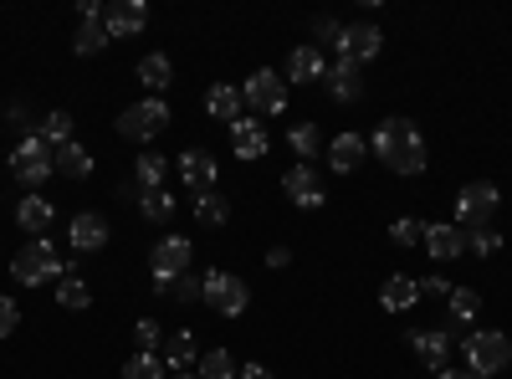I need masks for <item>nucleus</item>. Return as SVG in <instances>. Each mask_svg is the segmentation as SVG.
Masks as SVG:
<instances>
[{"label": "nucleus", "instance_id": "1", "mask_svg": "<svg viewBox=\"0 0 512 379\" xmlns=\"http://www.w3.org/2000/svg\"><path fill=\"white\" fill-rule=\"evenodd\" d=\"M369 149L390 164L395 175H425V139H420V129L410 118H384L379 129H374V139H369Z\"/></svg>", "mask_w": 512, "mask_h": 379}, {"label": "nucleus", "instance_id": "2", "mask_svg": "<svg viewBox=\"0 0 512 379\" xmlns=\"http://www.w3.org/2000/svg\"><path fill=\"white\" fill-rule=\"evenodd\" d=\"M67 272H72V262H62V257H57L47 236L26 241V246L16 251V257H11V277H16L21 287H47V282H62Z\"/></svg>", "mask_w": 512, "mask_h": 379}, {"label": "nucleus", "instance_id": "3", "mask_svg": "<svg viewBox=\"0 0 512 379\" xmlns=\"http://www.w3.org/2000/svg\"><path fill=\"white\" fill-rule=\"evenodd\" d=\"M461 354H466V374L472 379H492L512 364V339L502 328H477V333H466Z\"/></svg>", "mask_w": 512, "mask_h": 379}, {"label": "nucleus", "instance_id": "4", "mask_svg": "<svg viewBox=\"0 0 512 379\" xmlns=\"http://www.w3.org/2000/svg\"><path fill=\"white\" fill-rule=\"evenodd\" d=\"M52 175H57V149H47L36 134H26V139L11 149V180L36 195V185H47Z\"/></svg>", "mask_w": 512, "mask_h": 379}, {"label": "nucleus", "instance_id": "5", "mask_svg": "<svg viewBox=\"0 0 512 379\" xmlns=\"http://www.w3.org/2000/svg\"><path fill=\"white\" fill-rule=\"evenodd\" d=\"M497 205H502V195H497L492 180L461 185V190H456V221H451V226H461V231H487V226L497 221Z\"/></svg>", "mask_w": 512, "mask_h": 379}, {"label": "nucleus", "instance_id": "6", "mask_svg": "<svg viewBox=\"0 0 512 379\" xmlns=\"http://www.w3.org/2000/svg\"><path fill=\"white\" fill-rule=\"evenodd\" d=\"M241 103H246L251 113H262V118L287 113V77L272 72V67H256V72L241 82Z\"/></svg>", "mask_w": 512, "mask_h": 379}, {"label": "nucleus", "instance_id": "7", "mask_svg": "<svg viewBox=\"0 0 512 379\" xmlns=\"http://www.w3.org/2000/svg\"><path fill=\"white\" fill-rule=\"evenodd\" d=\"M169 129V103L164 98H144V103H128L118 113V134L134 139V144H154Z\"/></svg>", "mask_w": 512, "mask_h": 379}, {"label": "nucleus", "instance_id": "8", "mask_svg": "<svg viewBox=\"0 0 512 379\" xmlns=\"http://www.w3.org/2000/svg\"><path fill=\"white\" fill-rule=\"evenodd\" d=\"M190 257H195V241H185V236H164V241H154V251H149L154 292H169V287H175V277L190 272Z\"/></svg>", "mask_w": 512, "mask_h": 379}, {"label": "nucleus", "instance_id": "9", "mask_svg": "<svg viewBox=\"0 0 512 379\" xmlns=\"http://www.w3.org/2000/svg\"><path fill=\"white\" fill-rule=\"evenodd\" d=\"M246 303H251V287L236 272H216V267L205 272V308H216L221 318H241Z\"/></svg>", "mask_w": 512, "mask_h": 379}, {"label": "nucleus", "instance_id": "10", "mask_svg": "<svg viewBox=\"0 0 512 379\" xmlns=\"http://www.w3.org/2000/svg\"><path fill=\"white\" fill-rule=\"evenodd\" d=\"M282 190H287V200H292L297 210H318V205H328L323 175L313 170V164H292V170L282 175Z\"/></svg>", "mask_w": 512, "mask_h": 379}, {"label": "nucleus", "instance_id": "11", "mask_svg": "<svg viewBox=\"0 0 512 379\" xmlns=\"http://www.w3.org/2000/svg\"><path fill=\"white\" fill-rule=\"evenodd\" d=\"M405 339H410V349L431 369H446L451 364V349H456V328L451 323H441V328H410Z\"/></svg>", "mask_w": 512, "mask_h": 379}, {"label": "nucleus", "instance_id": "12", "mask_svg": "<svg viewBox=\"0 0 512 379\" xmlns=\"http://www.w3.org/2000/svg\"><path fill=\"white\" fill-rule=\"evenodd\" d=\"M144 26H149V6H144V0H113V6H103L108 41H128V36H139Z\"/></svg>", "mask_w": 512, "mask_h": 379}, {"label": "nucleus", "instance_id": "13", "mask_svg": "<svg viewBox=\"0 0 512 379\" xmlns=\"http://www.w3.org/2000/svg\"><path fill=\"white\" fill-rule=\"evenodd\" d=\"M108 236H113V226H108V216H98V210H82V216H72V226H67V241H72L77 257H93V251H103Z\"/></svg>", "mask_w": 512, "mask_h": 379}, {"label": "nucleus", "instance_id": "14", "mask_svg": "<svg viewBox=\"0 0 512 379\" xmlns=\"http://www.w3.org/2000/svg\"><path fill=\"white\" fill-rule=\"evenodd\" d=\"M333 47H338V57H349V62H359V67H364V62H374V57H379L384 36H379V26L359 21V26H344V31H338Z\"/></svg>", "mask_w": 512, "mask_h": 379}, {"label": "nucleus", "instance_id": "15", "mask_svg": "<svg viewBox=\"0 0 512 379\" xmlns=\"http://www.w3.org/2000/svg\"><path fill=\"white\" fill-rule=\"evenodd\" d=\"M175 170H180V180L200 195V190H216V180H221V164H216V154L210 149H185L180 159H175Z\"/></svg>", "mask_w": 512, "mask_h": 379}, {"label": "nucleus", "instance_id": "16", "mask_svg": "<svg viewBox=\"0 0 512 379\" xmlns=\"http://www.w3.org/2000/svg\"><path fill=\"white\" fill-rule=\"evenodd\" d=\"M52 221H57V205H52L47 195H21V200H16V226H21L31 241H36V236H47Z\"/></svg>", "mask_w": 512, "mask_h": 379}, {"label": "nucleus", "instance_id": "17", "mask_svg": "<svg viewBox=\"0 0 512 379\" xmlns=\"http://www.w3.org/2000/svg\"><path fill=\"white\" fill-rule=\"evenodd\" d=\"M323 154H328V170H333V175H354L359 164H364V154H369V139H359V134H338V139L323 144Z\"/></svg>", "mask_w": 512, "mask_h": 379}, {"label": "nucleus", "instance_id": "18", "mask_svg": "<svg viewBox=\"0 0 512 379\" xmlns=\"http://www.w3.org/2000/svg\"><path fill=\"white\" fill-rule=\"evenodd\" d=\"M420 246L431 251L436 262H456L461 251H466V231H461V226H451V221H441V226L425 221V241H420Z\"/></svg>", "mask_w": 512, "mask_h": 379}, {"label": "nucleus", "instance_id": "19", "mask_svg": "<svg viewBox=\"0 0 512 379\" xmlns=\"http://www.w3.org/2000/svg\"><path fill=\"white\" fill-rule=\"evenodd\" d=\"M328 93H333L338 103H359V98H364V72H359V62L333 57V67H328Z\"/></svg>", "mask_w": 512, "mask_h": 379}, {"label": "nucleus", "instance_id": "20", "mask_svg": "<svg viewBox=\"0 0 512 379\" xmlns=\"http://www.w3.org/2000/svg\"><path fill=\"white\" fill-rule=\"evenodd\" d=\"M159 359H164V369H190V364H200L195 333H190V328H169L164 344H159Z\"/></svg>", "mask_w": 512, "mask_h": 379}, {"label": "nucleus", "instance_id": "21", "mask_svg": "<svg viewBox=\"0 0 512 379\" xmlns=\"http://www.w3.org/2000/svg\"><path fill=\"white\" fill-rule=\"evenodd\" d=\"M231 149H236L241 159H262V154L272 149V139H267V129H262V123L241 113V118L231 123Z\"/></svg>", "mask_w": 512, "mask_h": 379}, {"label": "nucleus", "instance_id": "22", "mask_svg": "<svg viewBox=\"0 0 512 379\" xmlns=\"http://www.w3.org/2000/svg\"><path fill=\"white\" fill-rule=\"evenodd\" d=\"M287 88H292V82H297V88H303V82H323L328 77V62H323V52L318 47H297L292 57H287Z\"/></svg>", "mask_w": 512, "mask_h": 379}, {"label": "nucleus", "instance_id": "23", "mask_svg": "<svg viewBox=\"0 0 512 379\" xmlns=\"http://www.w3.org/2000/svg\"><path fill=\"white\" fill-rule=\"evenodd\" d=\"M415 303H420V282L405 277V272H395L390 282L379 287V308H384V313H410Z\"/></svg>", "mask_w": 512, "mask_h": 379}, {"label": "nucleus", "instance_id": "24", "mask_svg": "<svg viewBox=\"0 0 512 379\" xmlns=\"http://www.w3.org/2000/svg\"><path fill=\"white\" fill-rule=\"evenodd\" d=\"M241 108H246V103H241V88H231V82H216V88L205 93V113L216 118V123H226V129L241 118Z\"/></svg>", "mask_w": 512, "mask_h": 379}, {"label": "nucleus", "instance_id": "25", "mask_svg": "<svg viewBox=\"0 0 512 379\" xmlns=\"http://www.w3.org/2000/svg\"><path fill=\"white\" fill-rule=\"evenodd\" d=\"M169 164H175V159H164V154H139L134 159V190L139 195H149V190H164V180H169Z\"/></svg>", "mask_w": 512, "mask_h": 379}, {"label": "nucleus", "instance_id": "26", "mask_svg": "<svg viewBox=\"0 0 512 379\" xmlns=\"http://www.w3.org/2000/svg\"><path fill=\"white\" fill-rule=\"evenodd\" d=\"M57 175H67V180H88L93 175V149L88 144H62L57 149Z\"/></svg>", "mask_w": 512, "mask_h": 379}, {"label": "nucleus", "instance_id": "27", "mask_svg": "<svg viewBox=\"0 0 512 379\" xmlns=\"http://www.w3.org/2000/svg\"><path fill=\"white\" fill-rule=\"evenodd\" d=\"M139 82L149 88V98H159V93L169 88V82H175V62H169L164 52H149V57L139 62Z\"/></svg>", "mask_w": 512, "mask_h": 379}, {"label": "nucleus", "instance_id": "28", "mask_svg": "<svg viewBox=\"0 0 512 379\" xmlns=\"http://www.w3.org/2000/svg\"><path fill=\"white\" fill-rule=\"evenodd\" d=\"M36 139L47 144V149H62V144H72V113H67V108H52L47 118L36 123Z\"/></svg>", "mask_w": 512, "mask_h": 379}, {"label": "nucleus", "instance_id": "29", "mask_svg": "<svg viewBox=\"0 0 512 379\" xmlns=\"http://www.w3.org/2000/svg\"><path fill=\"white\" fill-rule=\"evenodd\" d=\"M287 144H292V154L303 159V164H313V159L323 154V129H318V123H292Z\"/></svg>", "mask_w": 512, "mask_h": 379}, {"label": "nucleus", "instance_id": "30", "mask_svg": "<svg viewBox=\"0 0 512 379\" xmlns=\"http://www.w3.org/2000/svg\"><path fill=\"white\" fill-rule=\"evenodd\" d=\"M195 221L200 226H226L231 221V200L221 190H200L195 195Z\"/></svg>", "mask_w": 512, "mask_h": 379}, {"label": "nucleus", "instance_id": "31", "mask_svg": "<svg viewBox=\"0 0 512 379\" xmlns=\"http://www.w3.org/2000/svg\"><path fill=\"white\" fill-rule=\"evenodd\" d=\"M446 313H451V328H466L477 313H482V298L472 287H451V298H446Z\"/></svg>", "mask_w": 512, "mask_h": 379}, {"label": "nucleus", "instance_id": "32", "mask_svg": "<svg viewBox=\"0 0 512 379\" xmlns=\"http://www.w3.org/2000/svg\"><path fill=\"white\" fill-rule=\"evenodd\" d=\"M108 47V31H103V16L98 21H77V36H72V52L77 57H98Z\"/></svg>", "mask_w": 512, "mask_h": 379}, {"label": "nucleus", "instance_id": "33", "mask_svg": "<svg viewBox=\"0 0 512 379\" xmlns=\"http://www.w3.org/2000/svg\"><path fill=\"white\" fill-rule=\"evenodd\" d=\"M57 303H62V308H72V313H82V308H93V287L82 282L77 272H67V277L57 282Z\"/></svg>", "mask_w": 512, "mask_h": 379}, {"label": "nucleus", "instance_id": "34", "mask_svg": "<svg viewBox=\"0 0 512 379\" xmlns=\"http://www.w3.org/2000/svg\"><path fill=\"white\" fill-rule=\"evenodd\" d=\"M241 374V364L231 359V349H210V354H200V379H236Z\"/></svg>", "mask_w": 512, "mask_h": 379}, {"label": "nucleus", "instance_id": "35", "mask_svg": "<svg viewBox=\"0 0 512 379\" xmlns=\"http://www.w3.org/2000/svg\"><path fill=\"white\" fill-rule=\"evenodd\" d=\"M144 205V221H154V226H164V221H175V195H169V190H149V195H139Z\"/></svg>", "mask_w": 512, "mask_h": 379}, {"label": "nucleus", "instance_id": "36", "mask_svg": "<svg viewBox=\"0 0 512 379\" xmlns=\"http://www.w3.org/2000/svg\"><path fill=\"white\" fill-rule=\"evenodd\" d=\"M123 379H169V374H164V359H159V354H144V349H139L134 359L123 364Z\"/></svg>", "mask_w": 512, "mask_h": 379}, {"label": "nucleus", "instance_id": "37", "mask_svg": "<svg viewBox=\"0 0 512 379\" xmlns=\"http://www.w3.org/2000/svg\"><path fill=\"white\" fill-rule=\"evenodd\" d=\"M466 251H472V257H497V251H502V231L497 226H487V231H466Z\"/></svg>", "mask_w": 512, "mask_h": 379}, {"label": "nucleus", "instance_id": "38", "mask_svg": "<svg viewBox=\"0 0 512 379\" xmlns=\"http://www.w3.org/2000/svg\"><path fill=\"white\" fill-rule=\"evenodd\" d=\"M169 298H175V303H205V277L180 272V277H175V287H169Z\"/></svg>", "mask_w": 512, "mask_h": 379}, {"label": "nucleus", "instance_id": "39", "mask_svg": "<svg viewBox=\"0 0 512 379\" xmlns=\"http://www.w3.org/2000/svg\"><path fill=\"white\" fill-rule=\"evenodd\" d=\"M134 344H139L144 354H159V344H164V323H159V318H139V323H134Z\"/></svg>", "mask_w": 512, "mask_h": 379}, {"label": "nucleus", "instance_id": "40", "mask_svg": "<svg viewBox=\"0 0 512 379\" xmlns=\"http://www.w3.org/2000/svg\"><path fill=\"white\" fill-rule=\"evenodd\" d=\"M390 241H395V246H420V241H425V221H415V216H400V221L390 226Z\"/></svg>", "mask_w": 512, "mask_h": 379}, {"label": "nucleus", "instance_id": "41", "mask_svg": "<svg viewBox=\"0 0 512 379\" xmlns=\"http://www.w3.org/2000/svg\"><path fill=\"white\" fill-rule=\"evenodd\" d=\"M16 328H21V308L6 298V292H0V339H11Z\"/></svg>", "mask_w": 512, "mask_h": 379}, {"label": "nucleus", "instance_id": "42", "mask_svg": "<svg viewBox=\"0 0 512 379\" xmlns=\"http://www.w3.org/2000/svg\"><path fill=\"white\" fill-rule=\"evenodd\" d=\"M451 287H456V282H446V277H420V298H441V303H446Z\"/></svg>", "mask_w": 512, "mask_h": 379}, {"label": "nucleus", "instance_id": "43", "mask_svg": "<svg viewBox=\"0 0 512 379\" xmlns=\"http://www.w3.org/2000/svg\"><path fill=\"white\" fill-rule=\"evenodd\" d=\"M313 31H318V41H338V31H344V26H338L333 16H318V21H313Z\"/></svg>", "mask_w": 512, "mask_h": 379}, {"label": "nucleus", "instance_id": "44", "mask_svg": "<svg viewBox=\"0 0 512 379\" xmlns=\"http://www.w3.org/2000/svg\"><path fill=\"white\" fill-rule=\"evenodd\" d=\"M236 379H277V374H272L267 364H241V374H236Z\"/></svg>", "mask_w": 512, "mask_h": 379}, {"label": "nucleus", "instance_id": "45", "mask_svg": "<svg viewBox=\"0 0 512 379\" xmlns=\"http://www.w3.org/2000/svg\"><path fill=\"white\" fill-rule=\"evenodd\" d=\"M287 262H292L287 246H272V251H267V267H287Z\"/></svg>", "mask_w": 512, "mask_h": 379}, {"label": "nucleus", "instance_id": "46", "mask_svg": "<svg viewBox=\"0 0 512 379\" xmlns=\"http://www.w3.org/2000/svg\"><path fill=\"white\" fill-rule=\"evenodd\" d=\"M6 118L16 123V129H26V108H21V103H11V108H6Z\"/></svg>", "mask_w": 512, "mask_h": 379}, {"label": "nucleus", "instance_id": "47", "mask_svg": "<svg viewBox=\"0 0 512 379\" xmlns=\"http://www.w3.org/2000/svg\"><path fill=\"white\" fill-rule=\"evenodd\" d=\"M431 379H472V374H466V369H451V364H446V369H436Z\"/></svg>", "mask_w": 512, "mask_h": 379}, {"label": "nucleus", "instance_id": "48", "mask_svg": "<svg viewBox=\"0 0 512 379\" xmlns=\"http://www.w3.org/2000/svg\"><path fill=\"white\" fill-rule=\"evenodd\" d=\"M169 379H200V374H190V369H175V374H169Z\"/></svg>", "mask_w": 512, "mask_h": 379}]
</instances>
